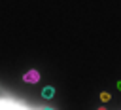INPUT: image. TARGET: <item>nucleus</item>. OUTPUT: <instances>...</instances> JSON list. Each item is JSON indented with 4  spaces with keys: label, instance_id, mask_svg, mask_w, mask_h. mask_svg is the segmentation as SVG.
I'll use <instances>...</instances> for the list:
<instances>
[{
    "label": "nucleus",
    "instance_id": "obj_1",
    "mask_svg": "<svg viewBox=\"0 0 121 110\" xmlns=\"http://www.w3.org/2000/svg\"><path fill=\"white\" fill-rule=\"evenodd\" d=\"M0 110H36V108H30V106H26L25 102H21L17 99L0 97ZM38 110H42V108H38Z\"/></svg>",
    "mask_w": 121,
    "mask_h": 110
},
{
    "label": "nucleus",
    "instance_id": "obj_2",
    "mask_svg": "<svg viewBox=\"0 0 121 110\" xmlns=\"http://www.w3.org/2000/svg\"><path fill=\"white\" fill-rule=\"evenodd\" d=\"M23 82H26V83H38L40 82V72L38 70H28L26 74H23Z\"/></svg>",
    "mask_w": 121,
    "mask_h": 110
},
{
    "label": "nucleus",
    "instance_id": "obj_3",
    "mask_svg": "<svg viewBox=\"0 0 121 110\" xmlns=\"http://www.w3.org/2000/svg\"><path fill=\"white\" fill-rule=\"evenodd\" d=\"M53 95H55V87L53 85H45L42 89V97L43 99H53Z\"/></svg>",
    "mask_w": 121,
    "mask_h": 110
},
{
    "label": "nucleus",
    "instance_id": "obj_4",
    "mask_svg": "<svg viewBox=\"0 0 121 110\" xmlns=\"http://www.w3.org/2000/svg\"><path fill=\"white\" fill-rule=\"evenodd\" d=\"M100 101H104V102H108V101H110V93H106V91H102V93H100Z\"/></svg>",
    "mask_w": 121,
    "mask_h": 110
},
{
    "label": "nucleus",
    "instance_id": "obj_5",
    "mask_svg": "<svg viewBox=\"0 0 121 110\" xmlns=\"http://www.w3.org/2000/svg\"><path fill=\"white\" fill-rule=\"evenodd\" d=\"M42 110H53V108H49V106H42Z\"/></svg>",
    "mask_w": 121,
    "mask_h": 110
},
{
    "label": "nucleus",
    "instance_id": "obj_6",
    "mask_svg": "<svg viewBox=\"0 0 121 110\" xmlns=\"http://www.w3.org/2000/svg\"><path fill=\"white\" fill-rule=\"evenodd\" d=\"M117 87H119V91H121V82H119V83H117Z\"/></svg>",
    "mask_w": 121,
    "mask_h": 110
},
{
    "label": "nucleus",
    "instance_id": "obj_7",
    "mask_svg": "<svg viewBox=\"0 0 121 110\" xmlns=\"http://www.w3.org/2000/svg\"><path fill=\"white\" fill-rule=\"evenodd\" d=\"M98 110H106V108H98Z\"/></svg>",
    "mask_w": 121,
    "mask_h": 110
}]
</instances>
